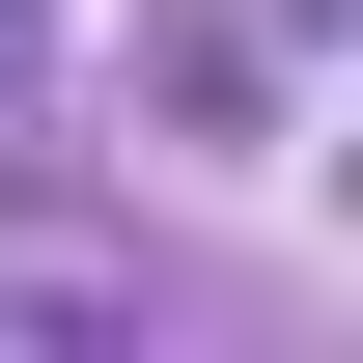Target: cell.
Wrapping results in <instances>:
<instances>
[{"instance_id":"cell-1","label":"cell","mask_w":363,"mask_h":363,"mask_svg":"<svg viewBox=\"0 0 363 363\" xmlns=\"http://www.w3.org/2000/svg\"><path fill=\"white\" fill-rule=\"evenodd\" d=\"M0 28H56V0H0Z\"/></svg>"}]
</instances>
